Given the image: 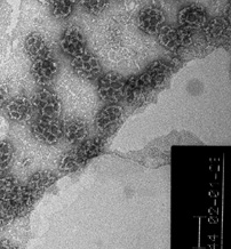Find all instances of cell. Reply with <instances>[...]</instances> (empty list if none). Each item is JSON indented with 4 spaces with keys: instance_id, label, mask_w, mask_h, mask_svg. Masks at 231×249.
<instances>
[{
    "instance_id": "6da1fadb",
    "label": "cell",
    "mask_w": 231,
    "mask_h": 249,
    "mask_svg": "<svg viewBox=\"0 0 231 249\" xmlns=\"http://www.w3.org/2000/svg\"><path fill=\"white\" fill-rule=\"evenodd\" d=\"M125 78L117 72H108L98 79L97 94L102 101L117 104L124 98Z\"/></svg>"
},
{
    "instance_id": "d6986e66",
    "label": "cell",
    "mask_w": 231,
    "mask_h": 249,
    "mask_svg": "<svg viewBox=\"0 0 231 249\" xmlns=\"http://www.w3.org/2000/svg\"><path fill=\"white\" fill-rule=\"evenodd\" d=\"M74 4L71 0H54L51 2L53 16L56 18H68L74 12Z\"/></svg>"
},
{
    "instance_id": "44dd1931",
    "label": "cell",
    "mask_w": 231,
    "mask_h": 249,
    "mask_svg": "<svg viewBox=\"0 0 231 249\" xmlns=\"http://www.w3.org/2000/svg\"><path fill=\"white\" fill-rule=\"evenodd\" d=\"M80 162L76 156L75 151L68 152L62 157L60 160V165H58V168H60L61 172L64 173H71V172H76L79 168H81Z\"/></svg>"
},
{
    "instance_id": "603a6c76",
    "label": "cell",
    "mask_w": 231,
    "mask_h": 249,
    "mask_svg": "<svg viewBox=\"0 0 231 249\" xmlns=\"http://www.w3.org/2000/svg\"><path fill=\"white\" fill-rule=\"evenodd\" d=\"M8 96L9 91L7 86L0 83V109H1L2 107H5L6 103L8 102Z\"/></svg>"
},
{
    "instance_id": "cb8c5ba5",
    "label": "cell",
    "mask_w": 231,
    "mask_h": 249,
    "mask_svg": "<svg viewBox=\"0 0 231 249\" xmlns=\"http://www.w3.org/2000/svg\"><path fill=\"white\" fill-rule=\"evenodd\" d=\"M9 130V124L5 117L0 116V141H5V137Z\"/></svg>"
},
{
    "instance_id": "2e32d148",
    "label": "cell",
    "mask_w": 231,
    "mask_h": 249,
    "mask_svg": "<svg viewBox=\"0 0 231 249\" xmlns=\"http://www.w3.org/2000/svg\"><path fill=\"white\" fill-rule=\"evenodd\" d=\"M148 91H150V89L144 83V80L142 79L141 74L131 76L128 79L125 80L124 98H126L128 102H136Z\"/></svg>"
},
{
    "instance_id": "9c48e42d",
    "label": "cell",
    "mask_w": 231,
    "mask_h": 249,
    "mask_svg": "<svg viewBox=\"0 0 231 249\" xmlns=\"http://www.w3.org/2000/svg\"><path fill=\"white\" fill-rule=\"evenodd\" d=\"M60 46L62 52L72 58L86 52V40L84 35L77 27H69L62 35Z\"/></svg>"
},
{
    "instance_id": "52a82bcc",
    "label": "cell",
    "mask_w": 231,
    "mask_h": 249,
    "mask_svg": "<svg viewBox=\"0 0 231 249\" xmlns=\"http://www.w3.org/2000/svg\"><path fill=\"white\" fill-rule=\"evenodd\" d=\"M207 19H209V16H207L206 11L198 5L184 6L183 8L180 9L179 15H177L180 27L191 32L203 29Z\"/></svg>"
},
{
    "instance_id": "5b68a950",
    "label": "cell",
    "mask_w": 231,
    "mask_h": 249,
    "mask_svg": "<svg viewBox=\"0 0 231 249\" xmlns=\"http://www.w3.org/2000/svg\"><path fill=\"white\" fill-rule=\"evenodd\" d=\"M55 182V174L48 172V170H38V172L32 174L26 184L23 185V188H24V191L30 201L35 204L44 195L46 190L51 188Z\"/></svg>"
},
{
    "instance_id": "4fadbf2b",
    "label": "cell",
    "mask_w": 231,
    "mask_h": 249,
    "mask_svg": "<svg viewBox=\"0 0 231 249\" xmlns=\"http://www.w3.org/2000/svg\"><path fill=\"white\" fill-rule=\"evenodd\" d=\"M123 107L118 104H109L98 111L95 118V124L98 130H108L115 126L123 116Z\"/></svg>"
},
{
    "instance_id": "ba28073f",
    "label": "cell",
    "mask_w": 231,
    "mask_h": 249,
    "mask_svg": "<svg viewBox=\"0 0 231 249\" xmlns=\"http://www.w3.org/2000/svg\"><path fill=\"white\" fill-rule=\"evenodd\" d=\"M71 68L78 77L84 79H94L101 73V64L97 57L88 52L72 58Z\"/></svg>"
},
{
    "instance_id": "8992f818",
    "label": "cell",
    "mask_w": 231,
    "mask_h": 249,
    "mask_svg": "<svg viewBox=\"0 0 231 249\" xmlns=\"http://www.w3.org/2000/svg\"><path fill=\"white\" fill-rule=\"evenodd\" d=\"M137 25L147 35H157L166 22L165 13L156 6H147L137 14Z\"/></svg>"
},
{
    "instance_id": "e0dca14e",
    "label": "cell",
    "mask_w": 231,
    "mask_h": 249,
    "mask_svg": "<svg viewBox=\"0 0 231 249\" xmlns=\"http://www.w3.org/2000/svg\"><path fill=\"white\" fill-rule=\"evenodd\" d=\"M103 147V142L100 139H92L84 141L77 149L74 150L76 156L80 162L81 166H84L86 162L90 161L91 159L95 158L100 155Z\"/></svg>"
},
{
    "instance_id": "5bb4252c",
    "label": "cell",
    "mask_w": 231,
    "mask_h": 249,
    "mask_svg": "<svg viewBox=\"0 0 231 249\" xmlns=\"http://www.w3.org/2000/svg\"><path fill=\"white\" fill-rule=\"evenodd\" d=\"M24 48L28 56L32 60H39V58L49 56L51 49H49L47 42L39 34H30L25 38Z\"/></svg>"
},
{
    "instance_id": "7c38bea8",
    "label": "cell",
    "mask_w": 231,
    "mask_h": 249,
    "mask_svg": "<svg viewBox=\"0 0 231 249\" xmlns=\"http://www.w3.org/2000/svg\"><path fill=\"white\" fill-rule=\"evenodd\" d=\"M170 65L164 61H154L153 63L148 65L147 70L141 73L142 79L147 84L150 90L154 88H157L163 84V81L166 79L168 72H170Z\"/></svg>"
},
{
    "instance_id": "7402d4cb",
    "label": "cell",
    "mask_w": 231,
    "mask_h": 249,
    "mask_svg": "<svg viewBox=\"0 0 231 249\" xmlns=\"http://www.w3.org/2000/svg\"><path fill=\"white\" fill-rule=\"evenodd\" d=\"M108 4L109 2L104 1V0H86V1H82L86 11L93 15H97L103 12L107 8Z\"/></svg>"
},
{
    "instance_id": "30bf717a",
    "label": "cell",
    "mask_w": 231,
    "mask_h": 249,
    "mask_svg": "<svg viewBox=\"0 0 231 249\" xmlns=\"http://www.w3.org/2000/svg\"><path fill=\"white\" fill-rule=\"evenodd\" d=\"M6 113L13 121L16 123H26L32 118L34 114V106L28 97L19 95L8 100L5 106Z\"/></svg>"
},
{
    "instance_id": "3957f363",
    "label": "cell",
    "mask_w": 231,
    "mask_h": 249,
    "mask_svg": "<svg viewBox=\"0 0 231 249\" xmlns=\"http://www.w3.org/2000/svg\"><path fill=\"white\" fill-rule=\"evenodd\" d=\"M31 132L39 142L53 145L61 140L63 135V124L58 118H42L31 124Z\"/></svg>"
},
{
    "instance_id": "ffe728a7",
    "label": "cell",
    "mask_w": 231,
    "mask_h": 249,
    "mask_svg": "<svg viewBox=\"0 0 231 249\" xmlns=\"http://www.w3.org/2000/svg\"><path fill=\"white\" fill-rule=\"evenodd\" d=\"M13 160V149L7 141H0V175L11 166Z\"/></svg>"
},
{
    "instance_id": "9a60e30c",
    "label": "cell",
    "mask_w": 231,
    "mask_h": 249,
    "mask_svg": "<svg viewBox=\"0 0 231 249\" xmlns=\"http://www.w3.org/2000/svg\"><path fill=\"white\" fill-rule=\"evenodd\" d=\"M63 134L68 143H82L88 135L87 124L81 119H72L63 126Z\"/></svg>"
},
{
    "instance_id": "7a4b0ae2",
    "label": "cell",
    "mask_w": 231,
    "mask_h": 249,
    "mask_svg": "<svg viewBox=\"0 0 231 249\" xmlns=\"http://www.w3.org/2000/svg\"><path fill=\"white\" fill-rule=\"evenodd\" d=\"M159 44L168 51L176 52L181 48L188 47L192 42V32L182 27L165 24L157 34Z\"/></svg>"
},
{
    "instance_id": "d4e9b609",
    "label": "cell",
    "mask_w": 231,
    "mask_h": 249,
    "mask_svg": "<svg viewBox=\"0 0 231 249\" xmlns=\"http://www.w3.org/2000/svg\"><path fill=\"white\" fill-rule=\"evenodd\" d=\"M0 249H19V248L16 247V245L13 244V242L4 239V240H0Z\"/></svg>"
},
{
    "instance_id": "8fae6325",
    "label": "cell",
    "mask_w": 231,
    "mask_h": 249,
    "mask_svg": "<svg viewBox=\"0 0 231 249\" xmlns=\"http://www.w3.org/2000/svg\"><path fill=\"white\" fill-rule=\"evenodd\" d=\"M58 72V64L51 55L34 61L31 74L39 85H47L54 79Z\"/></svg>"
},
{
    "instance_id": "ac0fdd59",
    "label": "cell",
    "mask_w": 231,
    "mask_h": 249,
    "mask_svg": "<svg viewBox=\"0 0 231 249\" xmlns=\"http://www.w3.org/2000/svg\"><path fill=\"white\" fill-rule=\"evenodd\" d=\"M203 30L204 35L209 40H220V39L226 37L228 31H229V24L222 18H213L207 19Z\"/></svg>"
},
{
    "instance_id": "277c9868",
    "label": "cell",
    "mask_w": 231,
    "mask_h": 249,
    "mask_svg": "<svg viewBox=\"0 0 231 249\" xmlns=\"http://www.w3.org/2000/svg\"><path fill=\"white\" fill-rule=\"evenodd\" d=\"M34 109L42 118H56L62 110L61 100L54 91L47 88H41L35 94L31 101Z\"/></svg>"
}]
</instances>
